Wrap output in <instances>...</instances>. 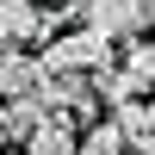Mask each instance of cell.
<instances>
[{"label": "cell", "mask_w": 155, "mask_h": 155, "mask_svg": "<svg viewBox=\"0 0 155 155\" xmlns=\"http://www.w3.org/2000/svg\"><path fill=\"white\" fill-rule=\"evenodd\" d=\"M112 124L124 130V143H130V155H155V99H124Z\"/></svg>", "instance_id": "obj_5"}, {"label": "cell", "mask_w": 155, "mask_h": 155, "mask_svg": "<svg viewBox=\"0 0 155 155\" xmlns=\"http://www.w3.org/2000/svg\"><path fill=\"white\" fill-rule=\"evenodd\" d=\"M0 149H6V130H0Z\"/></svg>", "instance_id": "obj_10"}, {"label": "cell", "mask_w": 155, "mask_h": 155, "mask_svg": "<svg viewBox=\"0 0 155 155\" xmlns=\"http://www.w3.org/2000/svg\"><path fill=\"white\" fill-rule=\"evenodd\" d=\"M118 74L130 81V93H143V87H155V37H130V50H124Z\"/></svg>", "instance_id": "obj_8"}, {"label": "cell", "mask_w": 155, "mask_h": 155, "mask_svg": "<svg viewBox=\"0 0 155 155\" xmlns=\"http://www.w3.org/2000/svg\"><path fill=\"white\" fill-rule=\"evenodd\" d=\"M44 118H50V106H44L37 93H12L6 106H0V130H6V143H25Z\"/></svg>", "instance_id": "obj_6"}, {"label": "cell", "mask_w": 155, "mask_h": 155, "mask_svg": "<svg viewBox=\"0 0 155 155\" xmlns=\"http://www.w3.org/2000/svg\"><path fill=\"white\" fill-rule=\"evenodd\" d=\"M37 81H44V62L31 56L25 44H0V93H37Z\"/></svg>", "instance_id": "obj_3"}, {"label": "cell", "mask_w": 155, "mask_h": 155, "mask_svg": "<svg viewBox=\"0 0 155 155\" xmlns=\"http://www.w3.org/2000/svg\"><path fill=\"white\" fill-rule=\"evenodd\" d=\"M74 155H130V143H124V130L118 124H87L81 137H74Z\"/></svg>", "instance_id": "obj_9"}, {"label": "cell", "mask_w": 155, "mask_h": 155, "mask_svg": "<svg viewBox=\"0 0 155 155\" xmlns=\"http://www.w3.org/2000/svg\"><path fill=\"white\" fill-rule=\"evenodd\" d=\"M50 25L37 0H0V44H37Z\"/></svg>", "instance_id": "obj_4"}, {"label": "cell", "mask_w": 155, "mask_h": 155, "mask_svg": "<svg viewBox=\"0 0 155 155\" xmlns=\"http://www.w3.org/2000/svg\"><path fill=\"white\" fill-rule=\"evenodd\" d=\"M25 155H74V118L50 112V118L25 137Z\"/></svg>", "instance_id": "obj_7"}, {"label": "cell", "mask_w": 155, "mask_h": 155, "mask_svg": "<svg viewBox=\"0 0 155 155\" xmlns=\"http://www.w3.org/2000/svg\"><path fill=\"white\" fill-rule=\"evenodd\" d=\"M81 19L106 37H143L155 25V0H81Z\"/></svg>", "instance_id": "obj_2"}, {"label": "cell", "mask_w": 155, "mask_h": 155, "mask_svg": "<svg viewBox=\"0 0 155 155\" xmlns=\"http://www.w3.org/2000/svg\"><path fill=\"white\" fill-rule=\"evenodd\" d=\"M37 62H44V74H93L112 62V37L93 31V25H81V31H56L44 50H37Z\"/></svg>", "instance_id": "obj_1"}]
</instances>
